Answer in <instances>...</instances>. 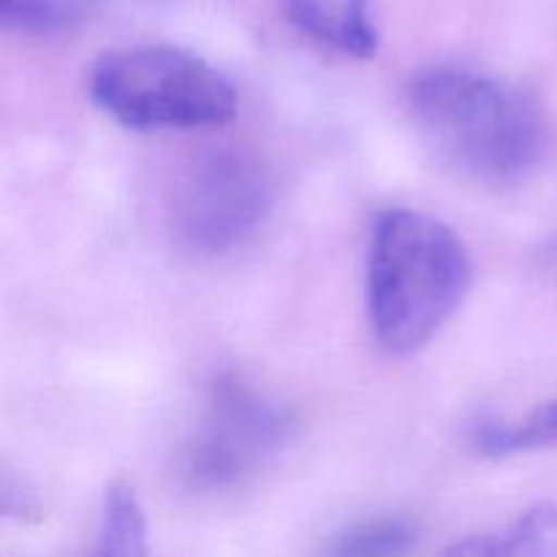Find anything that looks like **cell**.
<instances>
[{"label":"cell","instance_id":"6da1fadb","mask_svg":"<svg viewBox=\"0 0 557 557\" xmlns=\"http://www.w3.org/2000/svg\"><path fill=\"white\" fill-rule=\"evenodd\" d=\"M406 109L435 161L484 188L525 180L547 147L536 98L468 65L417 71L406 85Z\"/></svg>","mask_w":557,"mask_h":557},{"label":"cell","instance_id":"7a4b0ae2","mask_svg":"<svg viewBox=\"0 0 557 557\" xmlns=\"http://www.w3.org/2000/svg\"><path fill=\"white\" fill-rule=\"evenodd\" d=\"M473 264L451 226L422 210L392 207L373 223L368 248V315L389 354L428 346L460 310Z\"/></svg>","mask_w":557,"mask_h":557},{"label":"cell","instance_id":"3957f363","mask_svg":"<svg viewBox=\"0 0 557 557\" xmlns=\"http://www.w3.org/2000/svg\"><path fill=\"white\" fill-rule=\"evenodd\" d=\"M90 98L131 131H196L237 114L232 82L177 47H128L107 52L90 71Z\"/></svg>","mask_w":557,"mask_h":557},{"label":"cell","instance_id":"277c9868","mask_svg":"<svg viewBox=\"0 0 557 557\" xmlns=\"http://www.w3.org/2000/svg\"><path fill=\"white\" fill-rule=\"evenodd\" d=\"M297 433L294 413L239 375L210 386L180 457V479L205 495L243 487L270 466Z\"/></svg>","mask_w":557,"mask_h":557},{"label":"cell","instance_id":"5b68a950","mask_svg":"<svg viewBox=\"0 0 557 557\" xmlns=\"http://www.w3.org/2000/svg\"><path fill=\"white\" fill-rule=\"evenodd\" d=\"M272 210V180L245 150H210L183 169L172 190V226L199 256H223L259 234Z\"/></svg>","mask_w":557,"mask_h":557},{"label":"cell","instance_id":"8992f818","mask_svg":"<svg viewBox=\"0 0 557 557\" xmlns=\"http://www.w3.org/2000/svg\"><path fill=\"white\" fill-rule=\"evenodd\" d=\"M281 9L299 33L346 58L368 60L379 49L368 0H281Z\"/></svg>","mask_w":557,"mask_h":557},{"label":"cell","instance_id":"52a82bcc","mask_svg":"<svg viewBox=\"0 0 557 557\" xmlns=\"http://www.w3.org/2000/svg\"><path fill=\"white\" fill-rule=\"evenodd\" d=\"M471 444L484 457H511L557 449V397L542 403L517 422L484 419L473 428Z\"/></svg>","mask_w":557,"mask_h":557},{"label":"cell","instance_id":"ba28073f","mask_svg":"<svg viewBox=\"0 0 557 557\" xmlns=\"http://www.w3.org/2000/svg\"><path fill=\"white\" fill-rule=\"evenodd\" d=\"M98 555L139 557L147 553V522L134 484L114 479L107 484L98 517Z\"/></svg>","mask_w":557,"mask_h":557},{"label":"cell","instance_id":"9c48e42d","mask_svg":"<svg viewBox=\"0 0 557 557\" xmlns=\"http://www.w3.org/2000/svg\"><path fill=\"white\" fill-rule=\"evenodd\" d=\"M451 555H557V504L533 506L509 531L455 544Z\"/></svg>","mask_w":557,"mask_h":557},{"label":"cell","instance_id":"30bf717a","mask_svg":"<svg viewBox=\"0 0 557 557\" xmlns=\"http://www.w3.org/2000/svg\"><path fill=\"white\" fill-rule=\"evenodd\" d=\"M96 0H0L5 27L30 36L69 33L90 16Z\"/></svg>","mask_w":557,"mask_h":557},{"label":"cell","instance_id":"8fae6325","mask_svg":"<svg viewBox=\"0 0 557 557\" xmlns=\"http://www.w3.org/2000/svg\"><path fill=\"white\" fill-rule=\"evenodd\" d=\"M413 544L417 528L411 522L400 517H379L346 528L326 549L335 555H403L411 553Z\"/></svg>","mask_w":557,"mask_h":557},{"label":"cell","instance_id":"7c38bea8","mask_svg":"<svg viewBox=\"0 0 557 557\" xmlns=\"http://www.w3.org/2000/svg\"><path fill=\"white\" fill-rule=\"evenodd\" d=\"M0 506H3L5 517H27L38 511L36 495L27 487H22V482L11 479L9 473L3 476V484H0Z\"/></svg>","mask_w":557,"mask_h":557}]
</instances>
